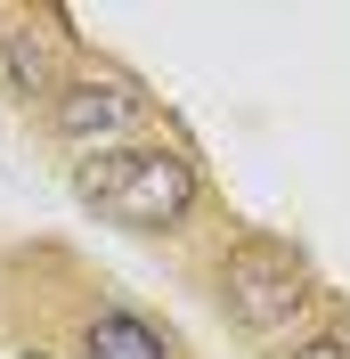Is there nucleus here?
Returning <instances> with one entry per match:
<instances>
[{
    "mask_svg": "<svg viewBox=\"0 0 350 359\" xmlns=\"http://www.w3.org/2000/svg\"><path fill=\"white\" fill-rule=\"evenodd\" d=\"M82 359H172V343L155 335L139 311H98L82 327Z\"/></svg>",
    "mask_w": 350,
    "mask_h": 359,
    "instance_id": "20e7f679",
    "label": "nucleus"
},
{
    "mask_svg": "<svg viewBox=\"0 0 350 359\" xmlns=\"http://www.w3.org/2000/svg\"><path fill=\"white\" fill-rule=\"evenodd\" d=\"M8 82H17V90H41L49 82V57L33 41H8Z\"/></svg>",
    "mask_w": 350,
    "mask_h": 359,
    "instance_id": "39448f33",
    "label": "nucleus"
},
{
    "mask_svg": "<svg viewBox=\"0 0 350 359\" xmlns=\"http://www.w3.org/2000/svg\"><path fill=\"white\" fill-rule=\"evenodd\" d=\"M302 302H309V278H302L293 253H277V245L228 253V311H237L244 335H277V327H293Z\"/></svg>",
    "mask_w": 350,
    "mask_h": 359,
    "instance_id": "f03ea898",
    "label": "nucleus"
},
{
    "mask_svg": "<svg viewBox=\"0 0 350 359\" xmlns=\"http://www.w3.org/2000/svg\"><path fill=\"white\" fill-rule=\"evenodd\" d=\"M74 188L114 229H179L196 204V163L172 147H98V156H82Z\"/></svg>",
    "mask_w": 350,
    "mask_h": 359,
    "instance_id": "f257e3e1",
    "label": "nucleus"
},
{
    "mask_svg": "<svg viewBox=\"0 0 350 359\" xmlns=\"http://www.w3.org/2000/svg\"><path fill=\"white\" fill-rule=\"evenodd\" d=\"M293 359H350V327H334V335H309V343H293Z\"/></svg>",
    "mask_w": 350,
    "mask_h": 359,
    "instance_id": "423d86ee",
    "label": "nucleus"
},
{
    "mask_svg": "<svg viewBox=\"0 0 350 359\" xmlns=\"http://www.w3.org/2000/svg\"><path fill=\"white\" fill-rule=\"evenodd\" d=\"M131 123H147V98H139L122 74H82V82L57 90V114H49V131L74 139V147H106V139H122Z\"/></svg>",
    "mask_w": 350,
    "mask_h": 359,
    "instance_id": "7ed1b4c3",
    "label": "nucleus"
}]
</instances>
